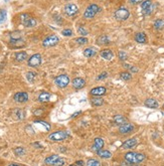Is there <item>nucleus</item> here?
<instances>
[{
  "label": "nucleus",
  "instance_id": "nucleus-11",
  "mask_svg": "<svg viewBox=\"0 0 164 166\" xmlns=\"http://www.w3.org/2000/svg\"><path fill=\"white\" fill-rule=\"evenodd\" d=\"M41 63V55L40 54H35L31 55L28 60V66H37Z\"/></svg>",
  "mask_w": 164,
  "mask_h": 166
},
{
  "label": "nucleus",
  "instance_id": "nucleus-27",
  "mask_svg": "<svg viewBox=\"0 0 164 166\" xmlns=\"http://www.w3.org/2000/svg\"><path fill=\"white\" fill-rule=\"evenodd\" d=\"M97 154L99 155L100 157H101V158H110L111 157V152L110 151H108V150H100V151H98L97 152Z\"/></svg>",
  "mask_w": 164,
  "mask_h": 166
},
{
  "label": "nucleus",
  "instance_id": "nucleus-41",
  "mask_svg": "<svg viewBox=\"0 0 164 166\" xmlns=\"http://www.w3.org/2000/svg\"><path fill=\"white\" fill-rule=\"evenodd\" d=\"M107 77H108V74L107 73H103V74H101L98 77V80H104V79H106Z\"/></svg>",
  "mask_w": 164,
  "mask_h": 166
},
{
  "label": "nucleus",
  "instance_id": "nucleus-3",
  "mask_svg": "<svg viewBox=\"0 0 164 166\" xmlns=\"http://www.w3.org/2000/svg\"><path fill=\"white\" fill-rule=\"evenodd\" d=\"M20 22L21 24L23 26L25 27H33L37 25V19L31 17L29 14H27V13H22L20 15Z\"/></svg>",
  "mask_w": 164,
  "mask_h": 166
},
{
  "label": "nucleus",
  "instance_id": "nucleus-47",
  "mask_svg": "<svg viewBox=\"0 0 164 166\" xmlns=\"http://www.w3.org/2000/svg\"><path fill=\"white\" fill-rule=\"evenodd\" d=\"M163 109H164V105H163Z\"/></svg>",
  "mask_w": 164,
  "mask_h": 166
},
{
  "label": "nucleus",
  "instance_id": "nucleus-1",
  "mask_svg": "<svg viewBox=\"0 0 164 166\" xmlns=\"http://www.w3.org/2000/svg\"><path fill=\"white\" fill-rule=\"evenodd\" d=\"M145 159V155L142 153H137V152H128L125 154V160L131 164H137L141 163Z\"/></svg>",
  "mask_w": 164,
  "mask_h": 166
},
{
  "label": "nucleus",
  "instance_id": "nucleus-5",
  "mask_svg": "<svg viewBox=\"0 0 164 166\" xmlns=\"http://www.w3.org/2000/svg\"><path fill=\"white\" fill-rule=\"evenodd\" d=\"M100 11H101V8H100L98 5L97 4H91L84 12V17L87 18V19L93 18L97 13L100 12Z\"/></svg>",
  "mask_w": 164,
  "mask_h": 166
},
{
  "label": "nucleus",
  "instance_id": "nucleus-15",
  "mask_svg": "<svg viewBox=\"0 0 164 166\" xmlns=\"http://www.w3.org/2000/svg\"><path fill=\"white\" fill-rule=\"evenodd\" d=\"M103 147H104V140H103L102 138H96L95 141H94L93 147H92L93 151L98 152L100 150H102Z\"/></svg>",
  "mask_w": 164,
  "mask_h": 166
},
{
  "label": "nucleus",
  "instance_id": "nucleus-37",
  "mask_svg": "<svg viewBox=\"0 0 164 166\" xmlns=\"http://www.w3.org/2000/svg\"><path fill=\"white\" fill-rule=\"evenodd\" d=\"M78 32H79L81 35H87L88 34V30L86 29V27H84V26H79Z\"/></svg>",
  "mask_w": 164,
  "mask_h": 166
},
{
  "label": "nucleus",
  "instance_id": "nucleus-25",
  "mask_svg": "<svg viewBox=\"0 0 164 166\" xmlns=\"http://www.w3.org/2000/svg\"><path fill=\"white\" fill-rule=\"evenodd\" d=\"M97 43L98 44H109L110 39L107 35H101V36L97 39Z\"/></svg>",
  "mask_w": 164,
  "mask_h": 166
},
{
  "label": "nucleus",
  "instance_id": "nucleus-14",
  "mask_svg": "<svg viewBox=\"0 0 164 166\" xmlns=\"http://www.w3.org/2000/svg\"><path fill=\"white\" fill-rule=\"evenodd\" d=\"M138 141L136 138H131V139L125 141V142L122 144V148L123 149H131L133 147H135L136 145H137Z\"/></svg>",
  "mask_w": 164,
  "mask_h": 166
},
{
  "label": "nucleus",
  "instance_id": "nucleus-44",
  "mask_svg": "<svg viewBox=\"0 0 164 166\" xmlns=\"http://www.w3.org/2000/svg\"><path fill=\"white\" fill-rule=\"evenodd\" d=\"M42 113V110H37L34 111V115H40Z\"/></svg>",
  "mask_w": 164,
  "mask_h": 166
},
{
  "label": "nucleus",
  "instance_id": "nucleus-20",
  "mask_svg": "<svg viewBox=\"0 0 164 166\" xmlns=\"http://www.w3.org/2000/svg\"><path fill=\"white\" fill-rule=\"evenodd\" d=\"M145 106L150 108V109H156L158 108V102L154 99H147L145 101Z\"/></svg>",
  "mask_w": 164,
  "mask_h": 166
},
{
  "label": "nucleus",
  "instance_id": "nucleus-17",
  "mask_svg": "<svg viewBox=\"0 0 164 166\" xmlns=\"http://www.w3.org/2000/svg\"><path fill=\"white\" fill-rule=\"evenodd\" d=\"M85 84H86L85 80L82 79V77H76V79H75L74 81H73L74 88L75 89H78V90H79V89L84 88L85 87Z\"/></svg>",
  "mask_w": 164,
  "mask_h": 166
},
{
  "label": "nucleus",
  "instance_id": "nucleus-16",
  "mask_svg": "<svg viewBox=\"0 0 164 166\" xmlns=\"http://www.w3.org/2000/svg\"><path fill=\"white\" fill-rule=\"evenodd\" d=\"M106 92H107V90H106V88H104V87H97V88H94L91 90V94L93 96H96V97L105 95Z\"/></svg>",
  "mask_w": 164,
  "mask_h": 166
},
{
  "label": "nucleus",
  "instance_id": "nucleus-34",
  "mask_svg": "<svg viewBox=\"0 0 164 166\" xmlns=\"http://www.w3.org/2000/svg\"><path fill=\"white\" fill-rule=\"evenodd\" d=\"M14 115L15 116H18L17 119H19V120H21V119L24 118V116H25V113H24L23 110H16L14 112Z\"/></svg>",
  "mask_w": 164,
  "mask_h": 166
},
{
  "label": "nucleus",
  "instance_id": "nucleus-40",
  "mask_svg": "<svg viewBox=\"0 0 164 166\" xmlns=\"http://www.w3.org/2000/svg\"><path fill=\"white\" fill-rule=\"evenodd\" d=\"M118 57H119V59H120L121 60H127V54H126V52H125V51H120L118 54Z\"/></svg>",
  "mask_w": 164,
  "mask_h": 166
},
{
  "label": "nucleus",
  "instance_id": "nucleus-8",
  "mask_svg": "<svg viewBox=\"0 0 164 166\" xmlns=\"http://www.w3.org/2000/svg\"><path fill=\"white\" fill-rule=\"evenodd\" d=\"M130 16V12L127 8L121 7L118 10H116L115 12V17L118 20H126V19Z\"/></svg>",
  "mask_w": 164,
  "mask_h": 166
},
{
  "label": "nucleus",
  "instance_id": "nucleus-31",
  "mask_svg": "<svg viewBox=\"0 0 164 166\" xmlns=\"http://www.w3.org/2000/svg\"><path fill=\"white\" fill-rule=\"evenodd\" d=\"M92 104H93L94 106H101V105L104 104V101H103L101 98H94V99H92Z\"/></svg>",
  "mask_w": 164,
  "mask_h": 166
},
{
  "label": "nucleus",
  "instance_id": "nucleus-39",
  "mask_svg": "<svg viewBox=\"0 0 164 166\" xmlns=\"http://www.w3.org/2000/svg\"><path fill=\"white\" fill-rule=\"evenodd\" d=\"M62 34L65 35V36H71L73 34V31L71 29H63L62 31Z\"/></svg>",
  "mask_w": 164,
  "mask_h": 166
},
{
  "label": "nucleus",
  "instance_id": "nucleus-43",
  "mask_svg": "<svg viewBox=\"0 0 164 166\" xmlns=\"http://www.w3.org/2000/svg\"><path fill=\"white\" fill-rule=\"evenodd\" d=\"M76 164H77L78 166H84L85 163H84V161H82V160H81V161H77Z\"/></svg>",
  "mask_w": 164,
  "mask_h": 166
},
{
  "label": "nucleus",
  "instance_id": "nucleus-42",
  "mask_svg": "<svg viewBox=\"0 0 164 166\" xmlns=\"http://www.w3.org/2000/svg\"><path fill=\"white\" fill-rule=\"evenodd\" d=\"M129 1H130V3H132V4H137L139 2L142 1V0H129Z\"/></svg>",
  "mask_w": 164,
  "mask_h": 166
},
{
  "label": "nucleus",
  "instance_id": "nucleus-30",
  "mask_svg": "<svg viewBox=\"0 0 164 166\" xmlns=\"http://www.w3.org/2000/svg\"><path fill=\"white\" fill-rule=\"evenodd\" d=\"M6 17H7V12L6 10L4 9H1L0 10V24L3 23V22L6 20Z\"/></svg>",
  "mask_w": 164,
  "mask_h": 166
},
{
  "label": "nucleus",
  "instance_id": "nucleus-35",
  "mask_svg": "<svg viewBox=\"0 0 164 166\" xmlns=\"http://www.w3.org/2000/svg\"><path fill=\"white\" fill-rule=\"evenodd\" d=\"M11 39H21V33L19 31H14L11 33Z\"/></svg>",
  "mask_w": 164,
  "mask_h": 166
},
{
  "label": "nucleus",
  "instance_id": "nucleus-18",
  "mask_svg": "<svg viewBox=\"0 0 164 166\" xmlns=\"http://www.w3.org/2000/svg\"><path fill=\"white\" fill-rule=\"evenodd\" d=\"M101 57H103V59L107 60H111L113 59L114 57V54L112 51H110V49H104V51H101Z\"/></svg>",
  "mask_w": 164,
  "mask_h": 166
},
{
  "label": "nucleus",
  "instance_id": "nucleus-13",
  "mask_svg": "<svg viewBox=\"0 0 164 166\" xmlns=\"http://www.w3.org/2000/svg\"><path fill=\"white\" fill-rule=\"evenodd\" d=\"M133 130H134V126L130 123H125L123 125L120 126L119 128V132L121 134H128V133H131Z\"/></svg>",
  "mask_w": 164,
  "mask_h": 166
},
{
  "label": "nucleus",
  "instance_id": "nucleus-23",
  "mask_svg": "<svg viewBox=\"0 0 164 166\" xmlns=\"http://www.w3.org/2000/svg\"><path fill=\"white\" fill-rule=\"evenodd\" d=\"M27 59V54L25 51H19L15 54V60L17 62H23Z\"/></svg>",
  "mask_w": 164,
  "mask_h": 166
},
{
  "label": "nucleus",
  "instance_id": "nucleus-4",
  "mask_svg": "<svg viewBox=\"0 0 164 166\" xmlns=\"http://www.w3.org/2000/svg\"><path fill=\"white\" fill-rule=\"evenodd\" d=\"M69 137V133L66 131H57L51 133L48 136V139L54 142H60V141L66 140Z\"/></svg>",
  "mask_w": 164,
  "mask_h": 166
},
{
  "label": "nucleus",
  "instance_id": "nucleus-32",
  "mask_svg": "<svg viewBox=\"0 0 164 166\" xmlns=\"http://www.w3.org/2000/svg\"><path fill=\"white\" fill-rule=\"evenodd\" d=\"M35 76H37V74H35V73H33V71H28V73L26 74V79H27V81L30 82V83H32L33 81H34Z\"/></svg>",
  "mask_w": 164,
  "mask_h": 166
},
{
  "label": "nucleus",
  "instance_id": "nucleus-6",
  "mask_svg": "<svg viewBox=\"0 0 164 166\" xmlns=\"http://www.w3.org/2000/svg\"><path fill=\"white\" fill-rule=\"evenodd\" d=\"M54 83L58 88H66L69 84V77L66 74H60L54 79Z\"/></svg>",
  "mask_w": 164,
  "mask_h": 166
},
{
  "label": "nucleus",
  "instance_id": "nucleus-22",
  "mask_svg": "<svg viewBox=\"0 0 164 166\" xmlns=\"http://www.w3.org/2000/svg\"><path fill=\"white\" fill-rule=\"evenodd\" d=\"M49 98H51V94L48 93V92H42L38 97V101L40 102V103H45V102H48Z\"/></svg>",
  "mask_w": 164,
  "mask_h": 166
},
{
  "label": "nucleus",
  "instance_id": "nucleus-33",
  "mask_svg": "<svg viewBox=\"0 0 164 166\" xmlns=\"http://www.w3.org/2000/svg\"><path fill=\"white\" fill-rule=\"evenodd\" d=\"M120 77L122 80H124V81H129V80H131V74L130 73H127V71H124V73H121L120 74Z\"/></svg>",
  "mask_w": 164,
  "mask_h": 166
},
{
  "label": "nucleus",
  "instance_id": "nucleus-12",
  "mask_svg": "<svg viewBox=\"0 0 164 166\" xmlns=\"http://www.w3.org/2000/svg\"><path fill=\"white\" fill-rule=\"evenodd\" d=\"M14 100L17 103H25L28 100V95L25 92H19L14 95Z\"/></svg>",
  "mask_w": 164,
  "mask_h": 166
},
{
  "label": "nucleus",
  "instance_id": "nucleus-46",
  "mask_svg": "<svg viewBox=\"0 0 164 166\" xmlns=\"http://www.w3.org/2000/svg\"><path fill=\"white\" fill-rule=\"evenodd\" d=\"M69 166H78V165L76 164V163H75V164H72V165H69Z\"/></svg>",
  "mask_w": 164,
  "mask_h": 166
},
{
  "label": "nucleus",
  "instance_id": "nucleus-21",
  "mask_svg": "<svg viewBox=\"0 0 164 166\" xmlns=\"http://www.w3.org/2000/svg\"><path fill=\"white\" fill-rule=\"evenodd\" d=\"M135 40L137 41V42H139V43H146L147 38H146L145 33H143V32L136 33V34H135Z\"/></svg>",
  "mask_w": 164,
  "mask_h": 166
},
{
  "label": "nucleus",
  "instance_id": "nucleus-29",
  "mask_svg": "<svg viewBox=\"0 0 164 166\" xmlns=\"http://www.w3.org/2000/svg\"><path fill=\"white\" fill-rule=\"evenodd\" d=\"M154 27L156 29H162L164 27V20L163 19H157V20L154 22Z\"/></svg>",
  "mask_w": 164,
  "mask_h": 166
},
{
  "label": "nucleus",
  "instance_id": "nucleus-38",
  "mask_svg": "<svg viewBox=\"0 0 164 166\" xmlns=\"http://www.w3.org/2000/svg\"><path fill=\"white\" fill-rule=\"evenodd\" d=\"M76 42L79 44H85L88 42V39L86 37H78L76 38Z\"/></svg>",
  "mask_w": 164,
  "mask_h": 166
},
{
  "label": "nucleus",
  "instance_id": "nucleus-19",
  "mask_svg": "<svg viewBox=\"0 0 164 166\" xmlns=\"http://www.w3.org/2000/svg\"><path fill=\"white\" fill-rule=\"evenodd\" d=\"M113 122L116 124V125L121 126V125H123V124L127 123V119L121 115H116L113 119Z\"/></svg>",
  "mask_w": 164,
  "mask_h": 166
},
{
  "label": "nucleus",
  "instance_id": "nucleus-2",
  "mask_svg": "<svg viewBox=\"0 0 164 166\" xmlns=\"http://www.w3.org/2000/svg\"><path fill=\"white\" fill-rule=\"evenodd\" d=\"M44 163L52 166H63L66 164V160L63 158H60L57 155H51V156H48V158H45Z\"/></svg>",
  "mask_w": 164,
  "mask_h": 166
},
{
  "label": "nucleus",
  "instance_id": "nucleus-45",
  "mask_svg": "<svg viewBox=\"0 0 164 166\" xmlns=\"http://www.w3.org/2000/svg\"><path fill=\"white\" fill-rule=\"evenodd\" d=\"M8 166H21V165H19V164H15V163H11V164H9Z\"/></svg>",
  "mask_w": 164,
  "mask_h": 166
},
{
  "label": "nucleus",
  "instance_id": "nucleus-9",
  "mask_svg": "<svg viewBox=\"0 0 164 166\" xmlns=\"http://www.w3.org/2000/svg\"><path fill=\"white\" fill-rule=\"evenodd\" d=\"M153 3H152L151 0H145L143 1L142 5H141V9H142V12L144 15H150L153 11Z\"/></svg>",
  "mask_w": 164,
  "mask_h": 166
},
{
  "label": "nucleus",
  "instance_id": "nucleus-24",
  "mask_svg": "<svg viewBox=\"0 0 164 166\" xmlns=\"http://www.w3.org/2000/svg\"><path fill=\"white\" fill-rule=\"evenodd\" d=\"M10 45L13 46V48H20V46L24 45V41L22 39H11Z\"/></svg>",
  "mask_w": 164,
  "mask_h": 166
},
{
  "label": "nucleus",
  "instance_id": "nucleus-7",
  "mask_svg": "<svg viewBox=\"0 0 164 166\" xmlns=\"http://www.w3.org/2000/svg\"><path fill=\"white\" fill-rule=\"evenodd\" d=\"M58 41H60V38L57 35L52 34V35H48V37H45L42 41V45L45 46V48H51V46L55 45Z\"/></svg>",
  "mask_w": 164,
  "mask_h": 166
},
{
  "label": "nucleus",
  "instance_id": "nucleus-26",
  "mask_svg": "<svg viewBox=\"0 0 164 166\" xmlns=\"http://www.w3.org/2000/svg\"><path fill=\"white\" fill-rule=\"evenodd\" d=\"M84 55L85 57H94V55H96L95 48H86L84 51Z\"/></svg>",
  "mask_w": 164,
  "mask_h": 166
},
{
  "label": "nucleus",
  "instance_id": "nucleus-10",
  "mask_svg": "<svg viewBox=\"0 0 164 166\" xmlns=\"http://www.w3.org/2000/svg\"><path fill=\"white\" fill-rule=\"evenodd\" d=\"M63 11H65V13L68 16H74L75 14H77V13H78L79 8H78V6L76 4L69 3V4H66L65 6V9H63Z\"/></svg>",
  "mask_w": 164,
  "mask_h": 166
},
{
  "label": "nucleus",
  "instance_id": "nucleus-28",
  "mask_svg": "<svg viewBox=\"0 0 164 166\" xmlns=\"http://www.w3.org/2000/svg\"><path fill=\"white\" fill-rule=\"evenodd\" d=\"M87 166H101V163H100L99 160L97 159H89L87 163H86Z\"/></svg>",
  "mask_w": 164,
  "mask_h": 166
},
{
  "label": "nucleus",
  "instance_id": "nucleus-36",
  "mask_svg": "<svg viewBox=\"0 0 164 166\" xmlns=\"http://www.w3.org/2000/svg\"><path fill=\"white\" fill-rule=\"evenodd\" d=\"M14 153L17 155V156H21V155H23L25 153V150H24L22 147H17L14 149Z\"/></svg>",
  "mask_w": 164,
  "mask_h": 166
}]
</instances>
